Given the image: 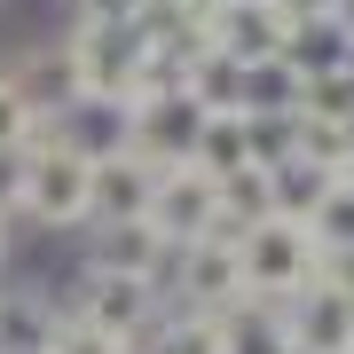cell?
<instances>
[{
	"instance_id": "obj_1",
	"label": "cell",
	"mask_w": 354,
	"mask_h": 354,
	"mask_svg": "<svg viewBox=\"0 0 354 354\" xmlns=\"http://www.w3.org/2000/svg\"><path fill=\"white\" fill-rule=\"evenodd\" d=\"M16 213L32 228H48V236H71V228H87L95 213V165L64 150V142L32 134L24 142V197H16Z\"/></svg>"
},
{
	"instance_id": "obj_2",
	"label": "cell",
	"mask_w": 354,
	"mask_h": 354,
	"mask_svg": "<svg viewBox=\"0 0 354 354\" xmlns=\"http://www.w3.org/2000/svg\"><path fill=\"white\" fill-rule=\"evenodd\" d=\"M236 268H244V291H252V299H291L299 283L323 276V252H315V236H307V221L268 213V221H252L236 236Z\"/></svg>"
},
{
	"instance_id": "obj_3",
	"label": "cell",
	"mask_w": 354,
	"mask_h": 354,
	"mask_svg": "<svg viewBox=\"0 0 354 354\" xmlns=\"http://www.w3.org/2000/svg\"><path fill=\"white\" fill-rule=\"evenodd\" d=\"M150 228L165 244H197V236H236L221 221V189L205 165H158V189H150Z\"/></svg>"
},
{
	"instance_id": "obj_4",
	"label": "cell",
	"mask_w": 354,
	"mask_h": 354,
	"mask_svg": "<svg viewBox=\"0 0 354 354\" xmlns=\"http://www.w3.org/2000/svg\"><path fill=\"white\" fill-rule=\"evenodd\" d=\"M71 315H87L95 330H111L118 346H134L142 330L158 323V283L150 276H102V268H79V283H71Z\"/></svg>"
},
{
	"instance_id": "obj_5",
	"label": "cell",
	"mask_w": 354,
	"mask_h": 354,
	"mask_svg": "<svg viewBox=\"0 0 354 354\" xmlns=\"http://www.w3.org/2000/svg\"><path fill=\"white\" fill-rule=\"evenodd\" d=\"M48 142H64V150H79L87 165H102V158H127L134 150V102L127 95H79L55 127H39Z\"/></svg>"
},
{
	"instance_id": "obj_6",
	"label": "cell",
	"mask_w": 354,
	"mask_h": 354,
	"mask_svg": "<svg viewBox=\"0 0 354 354\" xmlns=\"http://www.w3.org/2000/svg\"><path fill=\"white\" fill-rule=\"evenodd\" d=\"M8 87L24 95L32 127H55V118H64L71 102L87 95V79H79V55H71V39H48V48H32V64H16V71H8Z\"/></svg>"
},
{
	"instance_id": "obj_7",
	"label": "cell",
	"mask_w": 354,
	"mask_h": 354,
	"mask_svg": "<svg viewBox=\"0 0 354 354\" xmlns=\"http://www.w3.org/2000/svg\"><path fill=\"white\" fill-rule=\"evenodd\" d=\"M165 252H174V244H165L150 221H95L87 228V268H102V276H150L158 283Z\"/></svg>"
},
{
	"instance_id": "obj_8",
	"label": "cell",
	"mask_w": 354,
	"mask_h": 354,
	"mask_svg": "<svg viewBox=\"0 0 354 354\" xmlns=\"http://www.w3.org/2000/svg\"><path fill=\"white\" fill-rule=\"evenodd\" d=\"M150 189H158V165L150 158H102L95 165V213L87 221H150Z\"/></svg>"
},
{
	"instance_id": "obj_9",
	"label": "cell",
	"mask_w": 354,
	"mask_h": 354,
	"mask_svg": "<svg viewBox=\"0 0 354 354\" xmlns=\"http://www.w3.org/2000/svg\"><path fill=\"white\" fill-rule=\"evenodd\" d=\"M205 174H236V165H252V127H244V111H205V134H197V158Z\"/></svg>"
},
{
	"instance_id": "obj_10",
	"label": "cell",
	"mask_w": 354,
	"mask_h": 354,
	"mask_svg": "<svg viewBox=\"0 0 354 354\" xmlns=\"http://www.w3.org/2000/svg\"><path fill=\"white\" fill-rule=\"evenodd\" d=\"M213 189H221V221L236 228V236H244L252 221L276 213V181H268V165H236V174H221V181H213Z\"/></svg>"
},
{
	"instance_id": "obj_11",
	"label": "cell",
	"mask_w": 354,
	"mask_h": 354,
	"mask_svg": "<svg viewBox=\"0 0 354 354\" xmlns=\"http://www.w3.org/2000/svg\"><path fill=\"white\" fill-rule=\"evenodd\" d=\"M307 236H315V252H323V260L354 252V189H346V181L315 205V213H307Z\"/></svg>"
},
{
	"instance_id": "obj_12",
	"label": "cell",
	"mask_w": 354,
	"mask_h": 354,
	"mask_svg": "<svg viewBox=\"0 0 354 354\" xmlns=\"http://www.w3.org/2000/svg\"><path fill=\"white\" fill-rule=\"evenodd\" d=\"M39 354H127V346H118L111 330H95L87 315H71V307H64V315H55V330H48V346H39Z\"/></svg>"
},
{
	"instance_id": "obj_13",
	"label": "cell",
	"mask_w": 354,
	"mask_h": 354,
	"mask_svg": "<svg viewBox=\"0 0 354 354\" xmlns=\"http://www.w3.org/2000/svg\"><path fill=\"white\" fill-rule=\"evenodd\" d=\"M158 354H221V323L181 307V323H174V330H158Z\"/></svg>"
},
{
	"instance_id": "obj_14",
	"label": "cell",
	"mask_w": 354,
	"mask_h": 354,
	"mask_svg": "<svg viewBox=\"0 0 354 354\" xmlns=\"http://www.w3.org/2000/svg\"><path fill=\"white\" fill-rule=\"evenodd\" d=\"M39 127H32V111H24V95L8 87V71H0V150H24Z\"/></svg>"
},
{
	"instance_id": "obj_15",
	"label": "cell",
	"mask_w": 354,
	"mask_h": 354,
	"mask_svg": "<svg viewBox=\"0 0 354 354\" xmlns=\"http://www.w3.org/2000/svg\"><path fill=\"white\" fill-rule=\"evenodd\" d=\"M150 0H79V24H142Z\"/></svg>"
},
{
	"instance_id": "obj_16",
	"label": "cell",
	"mask_w": 354,
	"mask_h": 354,
	"mask_svg": "<svg viewBox=\"0 0 354 354\" xmlns=\"http://www.w3.org/2000/svg\"><path fill=\"white\" fill-rule=\"evenodd\" d=\"M16 197H24V150H0V221H16Z\"/></svg>"
},
{
	"instance_id": "obj_17",
	"label": "cell",
	"mask_w": 354,
	"mask_h": 354,
	"mask_svg": "<svg viewBox=\"0 0 354 354\" xmlns=\"http://www.w3.org/2000/svg\"><path fill=\"white\" fill-rule=\"evenodd\" d=\"M8 252H16V228H8V221H0V268H8Z\"/></svg>"
},
{
	"instance_id": "obj_18",
	"label": "cell",
	"mask_w": 354,
	"mask_h": 354,
	"mask_svg": "<svg viewBox=\"0 0 354 354\" xmlns=\"http://www.w3.org/2000/svg\"><path fill=\"white\" fill-rule=\"evenodd\" d=\"M346 189H354V165H346Z\"/></svg>"
}]
</instances>
